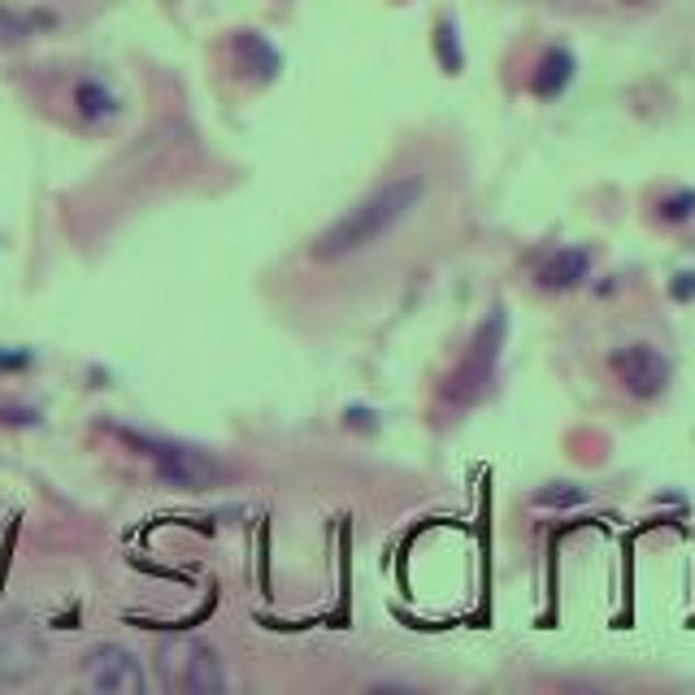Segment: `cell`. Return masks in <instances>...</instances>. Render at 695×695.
I'll use <instances>...</instances> for the list:
<instances>
[{"instance_id": "e0dca14e", "label": "cell", "mask_w": 695, "mask_h": 695, "mask_svg": "<svg viewBox=\"0 0 695 695\" xmlns=\"http://www.w3.org/2000/svg\"><path fill=\"white\" fill-rule=\"evenodd\" d=\"M626 4H639V0H626Z\"/></svg>"}, {"instance_id": "5b68a950", "label": "cell", "mask_w": 695, "mask_h": 695, "mask_svg": "<svg viewBox=\"0 0 695 695\" xmlns=\"http://www.w3.org/2000/svg\"><path fill=\"white\" fill-rule=\"evenodd\" d=\"M613 374H617V383L630 391V396H639V400H657V396H665V387H670V361H665V352H657L652 344H626L613 352Z\"/></svg>"}, {"instance_id": "8992f818", "label": "cell", "mask_w": 695, "mask_h": 695, "mask_svg": "<svg viewBox=\"0 0 695 695\" xmlns=\"http://www.w3.org/2000/svg\"><path fill=\"white\" fill-rule=\"evenodd\" d=\"M88 683L105 695H139L144 692V670H139V661L126 648L101 643L88 657Z\"/></svg>"}, {"instance_id": "7c38bea8", "label": "cell", "mask_w": 695, "mask_h": 695, "mask_svg": "<svg viewBox=\"0 0 695 695\" xmlns=\"http://www.w3.org/2000/svg\"><path fill=\"white\" fill-rule=\"evenodd\" d=\"M582 500H586V491L574 487V482H552V487H544L535 495V504H544V509H570V504H582Z\"/></svg>"}, {"instance_id": "8fae6325", "label": "cell", "mask_w": 695, "mask_h": 695, "mask_svg": "<svg viewBox=\"0 0 695 695\" xmlns=\"http://www.w3.org/2000/svg\"><path fill=\"white\" fill-rule=\"evenodd\" d=\"M35 670V652L22 643V639H0V679L18 683Z\"/></svg>"}, {"instance_id": "5bb4252c", "label": "cell", "mask_w": 695, "mask_h": 695, "mask_svg": "<svg viewBox=\"0 0 695 695\" xmlns=\"http://www.w3.org/2000/svg\"><path fill=\"white\" fill-rule=\"evenodd\" d=\"M661 218H665V223H692L695 218V192L692 187H683V192L665 196V201H661Z\"/></svg>"}, {"instance_id": "3957f363", "label": "cell", "mask_w": 695, "mask_h": 695, "mask_svg": "<svg viewBox=\"0 0 695 695\" xmlns=\"http://www.w3.org/2000/svg\"><path fill=\"white\" fill-rule=\"evenodd\" d=\"M157 674L166 692L183 695H218L227 692V665L223 652L205 639H174L157 652Z\"/></svg>"}, {"instance_id": "2e32d148", "label": "cell", "mask_w": 695, "mask_h": 695, "mask_svg": "<svg viewBox=\"0 0 695 695\" xmlns=\"http://www.w3.org/2000/svg\"><path fill=\"white\" fill-rule=\"evenodd\" d=\"M674 296H679V300H692V296H695V274H679V283H674Z\"/></svg>"}, {"instance_id": "277c9868", "label": "cell", "mask_w": 695, "mask_h": 695, "mask_svg": "<svg viewBox=\"0 0 695 695\" xmlns=\"http://www.w3.org/2000/svg\"><path fill=\"white\" fill-rule=\"evenodd\" d=\"M500 344H504V314L495 309L487 322H482V331L474 335V348H469V356L462 361V369L448 378V400L453 405H474L482 391H487V383H491V374H495V361H500Z\"/></svg>"}, {"instance_id": "4fadbf2b", "label": "cell", "mask_w": 695, "mask_h": 695, "mask_svg": "<svg viewBox=\"0 0 695 695\" xmlns=\"http://www.w3.org/2000/svg\"><path fill=\"white\" fill-rule=\"evenodd\" d=\"M435 44H440V61H444V70H448V75H457V70L465 66V57H462V48H457V31H453V22H440Z\"/></svg>"}, {"instance_id": "30bf717a", "label": "cell", "mask_w": 695, "mask_h": 695, "mask_svg": "<svg viewBox=\"0 0 695 695\" xmlns=\"http://www.w3.org/2000/svg\"><path fill=\"white\" fill-rule=\"evenodd\" d=\"M75 105H79V114L88 117V122H110L117 114V96L105 83H96V79H88V83L75 88Z\"/></svg>"}, {"instance_id": "6da1fadb", "label": "cell", "mask_w": 695, "mask_h": 695, "mask_svg": "<svg viewBox=\"0 0 695 695\" xmlns=\"http://www.w3.org/2000/svg\"><path fill=\"white\" fill-rule=\"evenodd\" d=\"M426 201V179L422 174H400L383 187H374L365 201H356L348 214H340L327 231L309 243V257L322 265L348 261L374 243H383L387 235H396Z\"/></svg>"}, {"instance_id": "ba28073f", "label": "cell", "mask_w": 695, "mask_h": 695, "mask_svg": "<svg viewBox=\"0 0 695 695\" xmlns=\"http://www.w3.org/2000/svg\"><path fill=\"white\" fill-rule=\"evenodd\" d=\"M570 79H574V57L566 48H548L539 70H535V79H531V92L539 101H552V96H561L570 88Z\"/></svg>"}, {"instance_id": "9a60e30c", "label": "cell", "mask_w": 695, "mask_h": 695, "mask_svg": "<svg viewBox=\"0 0 695 695\" xmlns=\"http://www.w3.org/2000/svg\"><path fill=\"white\" fill-rule=\"evenodd\" d=\"M22 365H31L26 352H0V369H22Z\"/></svg>"}, {"instance_id": "52a82bcc", "label": "cell", "mask_w": 695, "mask_h": 695, "mask_svg": "<svg viewBox=\"0 0 695 695\" xmlns=\"http://www.w3.org/2000/svg\"><path fill=\"white\" fill-rule=\"evenodd\" d=\"M591 274V252L586 248H561L539 265V287L544 292H574Z\"/></svg>"}, {"instance_id": "9c48e42d", "label": "cell", "mask_w": 695, "mask_h": 695, "mask_svg": "<svg viewBox=\"0 0 695 695\" xmlns=\"http://www.w3.org/2000/svg\"><path fill=\"white\" fill-rule=\"evenodd\" d=\"M44 26H53V13H39V9H0V48L35 39Z\"/></svg>"}, {"instance_id": "7a4b0ae2", "label": "cell", "mask_w": 695, "mask_h": 695, "mask_svg": "<svg viewBox=\"0 0 695 695\" xmlns=\"http://www.w3.org/2000/svg\"><path fill=\"white\" fill-rule=\"evenodd\" d=\"M126 444H135L148 462L157 465V474L179 487V491H214L231 478V469L223 462H214L209 453L201 448H187V444H174V440H157V435H139V431H117Z\"/></svg>"}]
</instances>
